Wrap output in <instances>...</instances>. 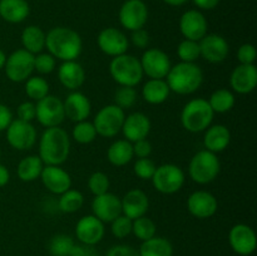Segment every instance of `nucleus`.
Instances as JSON below:
<instances>
[{
    "label": "nucleus",
    "instance_id": "f257e3e1",
    "mask_svg": "<svg viewBox=\"0 0 257 256\" xmlns=\"http://www.w3.org/2000/svg\"><path fill=\"white\" fill-rule=\"evenodd\" d=\"M45 49L62 62L77 60L83 50L82 37L72 28H52L45 33Z\"/></svg>",
    "mask_w": 257,
    "mask_h": 256
},
{
    "label": "nucleus",
    "instance_id": "f03ea898",
    "mask_svg": "<svg viewBox=\"0 0 257 256\" xmlns=\"http://www.w3.org/2000/svg\"><path fill=\"white\" fill-rule=\"evenodd\" d=\"M70 155V137L60 125L45 128L39 138V157L44 165L62 166Z\"/></svg>",
    "mask_w": 257,
    "mask_h": 256
},
{
    "label": "nucleus",
    "instance_id": "7ed1b4c3",
    "mask_svg": "<svg viewBox=\"0 0 257 256\" xmlns=\"http://www.w3.org/2000/svg\"><path fill=\"white\" fill-rule=\"evenodd\" d=\"M171 92L190 95L197 92L203 83V70L196 63L180 62L172 65L166 77Z\"/></svg>",
    "mask_w": 257,
    "mask_h": 256
},
{
    "label": "nucleus",
    "instance_id": "20e7f679",
    "mask_svg": "<svg viewBox=\"0 0 257 256\" xmlns=\"http://www.w3.org/2000/svg\"><path fill=\"white\" fill-rule=\"evenodd\" d=\"M212 108L205 98H193L183 105L181 110V124L187 132L201 133L205 132L212 124Z\"/></svg>",
    "mask_w": 257,
    "mask_h": 256
},
{
    "label": "nucleus",
    "instance_id": "39448f33",
    "mask_svg": "<svg viewBox=\"0 0 257 256\" xmlns=\"http://www.w3.org/2000/svg\"><path fill=\"white\" fill-rule=\"evenodd\" d=\"M109 74L119 87L136 88L145 77L140 59L128 53L112 58L109 63Z\"/></svg>",
    "mask_w": 257,
    "mask_h": 256
},
{
    "label": "nucleus",
    "instance_id": "423d86ee",
    "mask_svg": "<svg viewBox=\"0 0 257 256\" xmlns=\"http://www.w3.org/2000/svg\"><path fill=\"white\" fill-rule=\"evenodd\" d=\"M221 162L217 155L207 150H201L192 156L188 165V176L198 185H208L218 177Z\"/></svg>",
    "mask_w": 257,
    "mask_h": 256
},
{
    "label": "nucleus",
    "instance_id": "0eeeda50",
    "mask_svg": "<svg viewBox=\"0 0 257 256\" xmlns=\"http://www.w3.org/2000/svg\"><path fill=\"white\" fill-rule=\"evenodd\" d=\"M151 181L157 192L163 195H173L183 187L186 175L180 166L175 163H163L157 166Z\"/></svg>",
    "mask_w": 257,
    "mask_h": 256
},
{
    "label": "nucleus",
    "instance_id": "6e6552de",
    "mask_svg": "<svg viewBox=\"0 0 257 256\" xmlns=\"http://www.w3.org/2000/svg\"><path fill=\"white\" fill-rule=\"evenodd\" d=\"M125 118V110L115 104H108L100 108L94 115L93 125L97 135L104 138H113L120 133Z\"/></svg>",
    "mask_w": 257,
    "mask_h": 256
},
{
    "label": "nucleus",
    "instance_id": "1a4fd4ad",
    "mask_svg": "<svg viewBox=\"0 0 257 256\" xmlns=\"http://www.w3.org/2000/svg\"><path fill=\"white\" fill-rule=\"evenodd\" d=\"M4 72L13 83H23L34 72V54L25 49H17L7 57Z\"/></svg>",
    "mask_w": 257,
    "mask_h": 256
},
{
    "label": "nucleus",
    "instance_id": "9d476101",
    "mask_svg": "<svg viewBox=\"0 0 257 256\" xmlns=\"http://www.w3.org/2000/svg\"><path fill=\"white\" fill-rule=\"evenodd\" d=\"M35 119L44 128L58 127L65 119L64 105L60 98L48 94L35 102Z\"/></svg>",
    "mask_w": 257,
    "mask_h": 256
},
{
    "label": "nucleus",
    "instance_id": "9b49d317",
    "mask_svg": "<svg viewBox=\"0 0 257 256\" xmlns=\"http://www.w3.org/2000/svg\"><path fill=\"white\" fill-rule=\"evenodd\" d=\"M143 75L150 79H166L172 63L167 53L160 48H148L143 52L140 59Z\"/></svg>",
    "mask_w": 257,
    "mask_h": 256
},
{
    "label": "nucleus",
    "instance_id": "f8f14e48",
    "mask_svg": "<svg viewBox=\"0 0 257 256\" xmlns=\"http://www.w3.org/2000/svg\"><path fill=\"white\" fill-rule=\"evenodd\" d=\"M5 133L9 146L17 151H29L37 143V130L32 122L13 119Z\"/></svg>",
    "mask_w": 257,
    "mask_h": 256
},
{
    "label": "nucleus",
    "instance_id": "ddd939ff",
    "mask_svg": "<svg viewBox=\"0 0 257 256\" xmlns=\"http://www.w3.org/2000/svg\"><path fill=\"white\" fill-rule=\"evenodd\" d=\"M120 25L125 30L142 29L148 22V7L143 0H125L118 13Z\"/></svg>",
    "mask_w": 257,
    "mask_h": 256
},
{
    "label": "nucleus",
    "instance_id": "4468645a",
    "mask_svg": "<svg viewBox=\"0 0 257 256\" xmlns=\"http://www.w3.org/2000/svg\"><path fill=\"white\" fill-rule=\"evenodd\" d=\"M97 44L100 52L108 57H118L125 54L130 48V39L122 30L117 28H104L97 37Z\"/></svg>",
    "mask_w": 257,
    "mask_h": 256
},
{
    "label": "nucleus",
    "instance_id": "2eb2a0df",
    "mask_svg": "<svg viewBox=\"0 0 257 256\" xmlns=\"http://www.w3.org/2000/svg\"><path fill=\"white\" fill-rule=\"evenodd\" d=\"M228 243L235 253L250 256L257 247V237L253 228L246 223H236L228 232Z\"/></svg>",
    "mask_w": 257,
    "mask_h": 256
},
{
    "label": "nucleus",
    "instance_id": "dca6fc26",
    "mask_svg": "<svg viewBox=\"0 0 257 256\" xmlns=\"http://www.w3.org/2000/svg\"><path fill=\"white\" fill-rule=\"evenodd\" d=\"M180 32L185 39L200 42L208 34V22L205 14L198 9H190L180 18Z\"/></svg>",
    "mask_w": 257,
    "mask_h": 256
},
{
    "label": "nucleus",
    "instance_id": "f3484780",
    "mask_svg": "<svg viewBox=\"0 0 257 256\" xmlns=\"http://www.w3.org/2000/svg\"><path fill=\"white\" fill-rule=\"evenodd\" d=\"M187 210L193 217L206 220L215 216L218 210V201L215 195L205 190H197L187 198Z\"/></svg>",
    "mask_w": 257,
    "mask_h": 256
},
{
    "label": "nucleus",
    "instance_id": "a211bd4d",
    "mask_svg": "<svg viewBox=\"0 0 257 256\" xmlns=\"http://www.w3.org/2000/svg\"><path fill=\"white\" fill-rule=\"evenodd\" d=\"M104 233V223L94 215L83 216L75 225V237L83 245L95 246L103 240Z\"/></svg>",
    "mask_w": 257,
    "mask_h": 256
},
{
    "label": "nucleus",
    "instance_id": "6ab92c4d",
    "mask_svg": "<svg viewBox=\"0 0 257 256\" xmlns=\"http://www.w3.org/2000/svg\"><path fill=\"white\" fill-rule=\"evenodd\" d=\"M198 44L201 58L212 64L225 62L230 53V45L222 35L206 34Z\"/></svg>",
    "mask_w": 257,
    "mask_h": 256
},
{
    "label": "nucleus",
    "instance_id": "aec40b11",
    "mask_svg": "<svg viewBox=\"0 0 257 256\" xmlns=\"http://www.w3.org/2000/svg\"><path fill=\"white\" fill-rule=\"evenodd\" d=\"M92 215L99 218L103 223H110L114 218L122 215V203L120 197L112 192L94 196L92 201Z\"/></svg>",
    "mask_w": 257,
    "mask_h": 256
},
{
    "label": "nucleus",
    "instance_id": "412c9836",
    "mask_svg": "<svg viewBox=\"0 0 257 256\" xmlns=\"http://www.w3.org/2000/svg\"><path fill=\"white\" fill-rule=\"evenodd\" d=\"M39 178L43 186L54 195H62L72 188V177L62 166L45 165Z\"/></svg>",
    "mask_w": 257,
    "mask_h": 256
},
{
    "label": "nucleus",
    "instance_id": "4be33fe9",
    "mask_svg": "<svg viewBox=\"0 0 257 256\" xmlns=\"http://www.w3.org/2000/svg\"><path fill=\"white\" fill-rule=\"evenodd\" d=\"M230 85L237 94H250L257 87V68L255 64H238L230 75Z\"/></svg>",
    "mask_w": 257,
    "mask_h": 256
},
{
    "label": "nucleus",
    "instance_id": "5701e85b",
    "mask_svg": "<svg viewBox=\"0 0 257 256\" xmlns=\"http://www.w3.org/2000/svg\"><path fill=\"white\" fill-rule=\"evenodd\" d=\"M151 128H152V123H151L150 117L142 112H135L125 115L120 132L123 133L125 140L133 143L147 138Z\"/></svg>",
    "mask_w": 257,
    "mask_h": 256
},
{
    "label": "nucleus",
    "instance_id": "b1692460",
    "mask_svg": "<svg viewBox=\"0 0 257 256\" xmlns=\"http://www.w3.org/2000/svg\"><path fill=\"white\" fill-rule=\"evenodd\" d=\"M63 105H64L65 118H69L74 123L88 119L92 112V103L89 98L79 90L70 92L63 100Z\"/></svg>",
    "mask_w": 257,
    "mask_h": 256
},
{
    "label": "nucleus",
    "instance_id": "393cba45",
    "mask_svg": "<svg viewBox=\"0 0 257 256\" xmlns=\"http://www.w3.org/2000/svg\"><path fill=\"white\" fill-rule=\"evenodd\" d=\"M120 203H122V213L131 220L145 216L150 208V198L147 193L141 188H132L127 191L125 195L120 198Z\"/></svg>",
    "mask_w": 257,
    "mask_h": 256
},
{
    "label": "nucleus",
    "instance_id": "a878e982",
    "mask_svg": "<svg viewBox=\"0 0 257 256\" xmlns=\"http://www.w3.org/2000/svg\"><path fill=\"white\" fill-rule=\"evenodd\" d=\"M58 79L65 89L79 90L85 82V70L77 60L63 62L58 68Z\"/></svg>",
    "mask_w": 257,
    "mask_h": 256
},
{
    "label": "nucleus",
    "instance_id": "bb28decb",
    "mask_svg": "<svg viewBox=\"0 0 257 256\" xmlns=\"http://www.w3.org/2000/svg\"><path fill=\"white\" fill-rule=\"evenodd\" d=\"M203 133V146L210 152L217 155L230 146L231 132L225 124H211Z\"/></svg>",
    "mask_w": 257,
    "mask_h": 256
},
{
    "label": "nucleus",
    "instance_id": "cd10ccee",
    "mask_svg": "<svg viewBox=\"0 0 257 256\" xmlns=\"http://www.w3.org/2000/svg\"><path fill=\"white\" fill-rule=\"evenodd\" d=\"M30 14L27 0H0V18L9 24L23 23Z\"/></svg>",
    "mask_w": 257,
    "mask_h": 256
},
{
    "label": "nucleus",
    "instance_id": "c85d7f7f",
    "mask_svg": "<svg viewBox=\"0 0 257 256\" xmlns=\"http://www.w3.org/2000/svg\"><path fill=\"white\" fill-rule=\"evenodd\" d=\"M170 88L166 79H148L142 87V98L152 105L163 104L170 97Z\"/></svg>",
    "mask_w": 257,
    "mask_h": 256
},
{
    "label": "nucleus",
    "instance_id": "c756f323",
    "mask_svg": "<svg viewBox=\"0 0 257 256\" xmlns=\"http://www.w3.org/2000/svg\"><path fill=\"white\" fill-rule=\"evenodd\" d=\"M135 158L133 155V146L132 142L123 140H115L114 142L110 143L107 150V160L108 162L115 167H123L127 166L131 161Z\"/></svg>",
    "mask_w": 257,
    "mask_h": 256
},
{
    "label": "nucleus",
    "instance_id": "7c9ffc66",
    "mask_svg": "<svg viewBox=\"0 0 257 256\" xmlns=\"http://www.w3.org/2000/svg\"><path fill=\"white\" fill-rule=\"evenodd\" d=\"M23 49L32 54H39L45 49V32L38 25H28L22 32Z\"/></svg>",
    "mask_w": 257,
    "mask_h": 256
},
{
    "label": "nucleus",
    "instance_id": "2f4dec72",
    "mask_svg": "<svg viewBox=\"0 0 257 256\" xmlns=\"http://www.w3.org/2000/svg\"><path fill=\"white\" fill-rule=\"evenodd\" d=\"M44 163L40 160L39 156L30 155L23 158L17 167V175L20 181L23 182H33L38 180L42 175V171L44 168Z\"/></svg>",
    "mask_w": 257,
    "mask_h": 256
},
{
    "label": "nucleus",
    "instance_id": "473e14b6",
    "mask_svg": "<svg viewBox=\"0 0 257 256\" xmlns=\"http://www.w3.org/2000/svg\"><path fill=\"white\" fill-rule=\"evenodd\" d=\"M138 253L140 256H173V246L170 240L156 235L150 240L142 241Z\"/></svg>",
    "mask_w": 257,
    "mask_h": 256
},
{
    "label": "nucleus",
    "instance_id": "72a5a7b5",
    "mask_svg": "<svg viewBox=\"0 0 257 256\" xmlns=\"http://www.w3.org/2000/svg\"><path fill=\"white\" fill-rule=\"evenodd\" d=\"M208 104L212 108L213 113H227L235 107L236 98L233 92H231L230 89H226V88H220V89L213 90L212 94L210 95V98L207 99Z\"/></svg>",
    "mask_w": 257,
    "mask_h": 256
},
{
    "label": "nucleus",
    "instance_id": "f704fd0d",
    "mask_svg": "<svg viewBox=\"0 0 257 256\" xmlns=\"http://www.w3.org/2000/svg\"><path fill=\"white\" fill-rule=\"evenodd\" d=\"M84 205V196L80 191L69 188L68 191L59 195L58 208L64 213H74L79 211Z\"/></svg>",
    "mask_w": 257,
    "mask_h": 256
},
{
    "label": "nucleus",
    "instance_id": "c9c22d12",
    "mask_svg": "<svg viewBox=\"0 0 257 256\" xmlns=\"http://www.w3.org/2000/svg\"><path fill=\"white\" fill-rule=\"evenodd\" d=\"M25 94L33 102L43 99L49 94V83L42 75H32L25 80Z\"/></svg>",
    "mask_w": 257,
    "mask_h": 256
},
{
    "label": "nucleus",
    "instance_id": "e433bc0d",
    "mask_svg": "<svg viewBox=\"0 0 257 256\" xmlns=\"http://www.w3.org/2000/svg\"><path fill=\"white\" fill-rule=\"evenodd\" d=\"M75 242L72 236L65 233L54 235L49 241L48 250L52 256H69Z\"/></svg>",
    "mask_w": 257,
    "mask_h": 256
},
{
    "label": "nucleus",
    "instance_id": "4c0bfd02",
    "mask_svg": "<svg viewBox=\"0 0 257 256\" xmlns=\"http://www.w3.org/2000/svg\"><path fill=\"white\" fill-rule=\"evenodd\" d=\"M132 233L141 241L150 240L157 233V226L152 218L145 215L132 221Z\"/></svg>",
    "mask_w": 257,
    "mask_h": 256
},
{
    "label": "nucleus",
    "instance_id": "58836bf2",
    "mask_svg": "<svg viewBox=\"0 0 257 256\" xmlns=\"http://www.w3.org/2000/svg\"><path fill=\"white\" fill-rule=\"evenodd\" d=\"M97 136L93 122H89L88 119L77 122L72 130V138L79 145H89L94 142Z\"/></svg>",
    "mask_w": 257,
    "mask_h": 256
},
{
    "label": "nucleus",
    "instance_id": "ea45409f",
    "mask_svg": "<svg viewBox=\"0 0 257 256\" xmlns=\"http://www.w3.org/2000/svg\"><path fill=\"white\" fill-rule=\"evenodd\" d=\"M177 55L181 62L196 63L200 55V44L198 42L190 39H183L177 47Z\"/></svg>",
    "mask_w": 257,
    "mask_h": 256
},
{
    "label": "nucleus",
    "instance_id": "a19ab883",
    "mask_svg": "<svg viewBox=\"0 0 257 256\" xmlns=\"http://www.w3.org/2000/svg\"><path fill=\"white\" fill-rule=\"evenodd\" d=\"M138 93L135 87H119L114 93V103L120 109L125 110L132 108L136 104Z\"/></svg>",
    "mask_w": 257,
    "mask_h": 256
},
{
    "label": "nucleus",
    "instance_id": "79ce46f5",
    "mask_svg": "<svg viewBox=\"0 0 257 256\" xmlns=\"http://www.w3.org/2000/svg\"><path fill=\"white\" fill-rule=\"evenodd\" d=\"M109 186V177L104 172H100V171L93 172L88 178V188L94 196H99L108 192Z\"/></svg>",
    "mask_w": 257,
    "mask_h": 256
},
{
    "label": "nucleus",
    "instance_id": "37998d69",
    "mask_svg": "<svg viewBox=\"0 0 257 256\" xmlns=\"http://www.w3.org/2000/svg\"><path fill=\"white\" fill-rule=\"evenodd\" d=\"M57 68V59L50 53H39L34 55V70L40 75H48Z\"/></svg>",
    "mask_w": 257,
    "mask_h": 256
},
{
    "label": "nucleus",
    "instance_id": "c03bdc74",
    "mask_svg": "<svg viewBox=\"0 0 257 256\" xmlns=\"http://www.w3.org/2000/svg\"><path fill=\"white\" fill-rule=\"evenodd\" d=\"M132 221L130 217L122 215L110 222V231L112 235L117 238H125L132 233Z\"/></svg>",
    "mask_w": 257,
    "mask_h": 256
},
{
    "label": "nucleus",
    "instance_id": "a18cd8bd",
    "mask_svg": "<svg viewBox=\"0 0 257 256\" xmlns=\"http://www.w3.org/2000/svg\"><path fill=\"white\" fill-rule=\"evenodd\" d=\"M156 168H157V166H156V163L153 162L150 157L137 158V161H136L135 165H133V172H135V175L137 176L138 178H141V180L151 181Z\"/></svg>",
    "mask_w": 257,
    "mask_h": 256
},
{
    "label": "nucleus",
    "instance_id": "49530a36",
    "mask_svg": "<svg viewBox=\"0 0 257 256\" xmlns=\"http://www.w3.org/2000/svg\"><path fill=\"white\" fill-rule=\"evenodd\" d=\"M256 58V48L251 43H245L237 49V60L240 64H255Z\"/></svg>",
    "mask_w": 257,
    "mask_h": 256
},
{
    "label": "nucleus",
    "instance_id": "de8ad7c7",
    "mask_svg": "<svg viewBox=\"0 0 257 256\" xmlns=\"http://www.w3.org/2000/svg\"><path fill=\"white\" fill-rule=\"evenodd\" d=\"M18 119L24 122H33L35 119V102L33 100H25L20 103L17 108Z\"/></svg>",
    "mask_w": 257,
    "mask_h": 256
},
{
    "label": "nucleus",
    "instance_id": "09e8293b",
    "mask_svg": "<svg viewBox=\"0 0 257 256\" xmlns=\"http://www.w3.org/2000/svg\"><path fill=\"white\" fill-rule=\"evenodd\" d=\"M133 155L137 158H148L152 153V145L147 138L133 142Z\"/></svg>",
    "mask_w": 257,
    "mask_h": 256
},
{
    "label": "nucleus",
    "instance_id": "8fccbe9b",
    "mask_svg": "<svg viewBox=\"0 0 257 256\" xmlns=\"http://www.w3.org/2000/svg\"><path fill=\"white\" fill-rule=\"evenodd\" d=\"M131 42H132V44L136 48L147 49L148 44H150V34H148V32L145 28L135 30V32H132V35H131Z\"/></svg>",
    "mask_w": 257,
    "mask_h": 256
},
{
    "label": "nucleus",
    "instance_id": "3c124183",
    "mask_svg": "<svg viewBox=\"0 0 257 256\" xmlns=\"http://www.w3.org/2000/svg\"><path fill=\"white\" fill-rule=\"evenodd\" d=\"M105 256H140L137 248L130 245H114L107 251Z\"/></svg>",
    "mask_w": 257,
    "mask_h": 256
},
{
    "label": "nucleus",
    "instance_id": "603ef678",
    "mask_svg": "<svg viewBox=\"0 0 257 256\" xmlns=\"http://www.w3.org/2000/svg\"><path fill=\"white\" fill-rule=\"evenodd\" d=\"M13 119L14 117L12 109L7 104L0 103V132H5Z\"/></svg>",
    "mask_w": 257,
    "mask_h": 256
},
{
    "label": "nucleus",
    "instance_id": "864d4df0",
    "mask_svg": "<svg viewBox=\"0 0 257 256\" xmlns=\"http://www.w3.org/2000/svg\"><path fill=\"white\" fill-rule=\"evenodd\" d=\"M69 256H100V253L95 250L94 246L75 243Z\"/></svg>",
    "mask_w": 257,
    "mask_h": 256
},
{
    "label": "nucleus",
    "instance_id": "5fc2aeb1",
    "mask_svg": "<svg viewBox=\"0 0 257 256\" xmlns=\"http://www.w3.org/2000/svg\"><path fill=\"white\" fill-rule=\"evenodd\" d=\"M198 10H213L220 4V0H192Z\"/></svg>",
    "mask_w": 257,
    "mask_h": 256
},
{
    "label": "nucleus",
    "instance_id": "6e6d98bb",
    "mask_svg": "<svg viewBox=\"0 0 257 256\" xmlns=\"http://www.w3.org/2000/svg\"><path fill=\"white\" fill-rule=\"evenodd\" d=\"M10 181V172L8 167L3 163H0V188L7 186Z\"/></svg>",
    "mask_w": 257,
    "mask_h": 256
},
{
    "label": "nucleus",
    "instance_id": "4d7b16f0",
    "mask_svg": "<svg viewBox=\"0 0 257 256\" xmlns=\"http://www.w3.org/2000/svg\"><path fill=\"white\" fill-rule=\"evenodd\" d=\"M165 4L170 5V7H182L185 5L188 0H162Z\"/></svg>",
    "mask_w": 257,
    "mask_h": 256
},
{
    "label": "nucleus",
    "instance_id": "13d9d810",
    "mask_svg": "<svg viewBox=\"0 0 257 256\" xmlns=\"http://www.w3.org/2000/svg\"><path fill=\"white\" fill-rule=\"evenodd\" d=\"M7 57L8 55L5 54V52L3 49H0V70L4 69L5 62H7Z\"/></svg>",
    "mask_w": 257,
    "mask_h": 256
},
{
    "label": "nucleus",
    "instance_id": "bf43d9fd",
    "mask_svg": "<svg viewBox=\"0 0 257 256\" xmlns=\"http://www.w3.org/2000/svg\"><path fill=\"white\" fill-rule=\"evenodd\" d=\"M0 155H2V151H0Z\"/></svg>",
    "mask_w": 257,
    "mask_h": 256
}]
</instances>
